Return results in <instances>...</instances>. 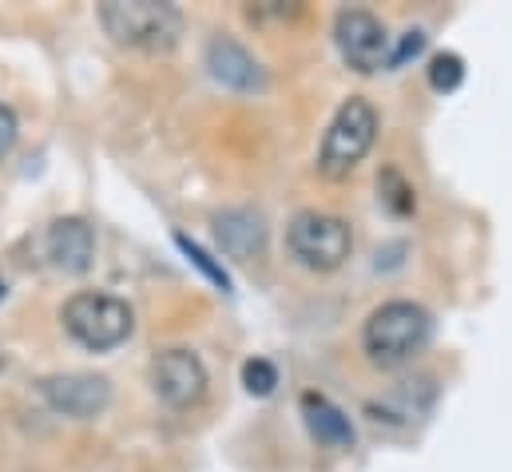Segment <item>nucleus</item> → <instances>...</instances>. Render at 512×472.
<instances>
[{"label":"nucleus","instance_id":"1","mask_svg":"<svg viewBox=\"0 0 512 472\" xmlns=\"http://www.w3.org/2000/svg\"><path fill=\"white\" fill-rule=\"evenodd\" d=\"M429 334H433L429 310L409 302V298H393V302H382L366 318V326H362V354L370 357V365H378V369H397L413 354L425 350Z\"/></svg>","mask_w":512,"mask_h":472},{"label":"nucleus","instance_id":"2","mask_svg":"<svg viewBox=\"0 0 512 472\" xmlns=\"http://www.w3.org/2000/svg\"><path fill=\"white\" fill-rule=\"evenodd\" d=\"M100 24L104 32L135 52H171L183 40V12L175 4L159 0H104L100 4Z\"/></svg>","mask_w":512,"mask_h":472},{"label":"nucleus","instance_id":"3","mask_svg":"<svg viewBox=\"0 0 512 472\" xmlns=\"http://www.w3.org/2000/svg\"><path fill=\"white\" fill-rule=\"evenodd\" d=\"M374 143H378V108L366 96L342 100L318 147V175L330 183L350 179L358 163L374 151Z\"/></svg>","mask_w":512,"mask_h":472},{"label":"nucleus","instance_id":"4","mask_svg":"<svg viewBox=\"0 0 512 472\" xmlns=\"http://www.w3.org/2000/svg\"><path fill=\"white\" fill-rule=\"evenodd\" d=\"M60 322L68 330V338L76 346H84L88 354H112L120 350L135 330V314L124 298L104 294V290H80L64 302Z\"/></svg>","mask_w":512,"mask_h":472},{"label":"nucleus","instance_id":"5","mask_svg":"<svg viewBox=\"0 0 512 472\" xmlns=\"http://www.w3.org/2000/svg\"><path fill=\"white\" fill-rule=\"evenodd\" d=\"M290 258L310 274H334L354 254V231L342 215L330 211H298L286 227Z\"/></svg>","mask_w":512,"mask_h":472},{"label":"nucleus","instance_id":"6","mask_svg":"<svg viewBox=\"0 0 512 472\" xmlns=\"http://www.w3.org/2000/svg\"><path fill=\"white\" fill-rule=\"evenodd\" d=\"M334 44L358 76H374L389 64V32L366 8H342L334 16Z\"/></svg>","mask_w":512,"mask_h":472},{"label":"nucleus","instance_id":"7","mask_svg":"<svg viewBox=\"0 0 512 472\" xmlns=\"http://www.w3.org/2000/svg\"><path fill=\"white\" fill-rule=\"evenodd\" d=\"M151 389L171 409H195L207 397V365L195 350H163L151 361Z\"/></svg>","mask_w":512,"mask_h":472},{"label":"nucleus","instance_id":"8","mask_svg":"<svg viewBox=\"0 0 512 472\" xmlns=\"http://www.w3.org/2000/svg\"><path fill=\"white\" fill-rule=\"evenodd\" d=\"M40 397L60 417L92 421L108 409L112 385H108V377H96V373H52L40 381Z\"/></svg>","mask_w":512,"mask_h":472},{"label":"nucleus","instance_id":"9","mask_svg":"<svg viewBox=\"0 0 512 472\" xmlns=\"http://www.w3.org/2000/svg\"><path fill=\"white\" fill-rule=\"evenodd\" d=\"M203 64H207L211 80L223 84V88H231V92H262L266 88V68L258 64L239 40H231V36H215L207 44Z\"/></svg>","mask_w":512,"mask_h":472},{"label":"nucleus","instance_id":"10","mask_svg":"<svg viewBox=\"0 0 512 472\" xmlns=\"http://www.w3.org/2000/svg\"><path fill=\"white\" fill-rule=\"evenodd\" d=\"M44 250H48L56 270L84 274L92 266V254H96V235L84 219H56L44 235Z\"/></svg>","mask_w":512,"mask_h":472},{"label":"nucleus","instance_id":"11","mask_svg":"<svg viewBox=\"0 0 512 472\" xmlns=\"http://www.w3.org/2000/svg\"><path fill=\"white\" fill-rule=\"evenodd\" d=\"M302 417L310 425V433L326 445V449H354V425L350 417L322 393H302Z\"/></svg>","mask_w":512,"mask_h":472},{"label":"nucleus","instance_id":"12","mask_svg":"<svg viewBox=\"0 0 512 472\" xmlns=\"http://www.w3.org/2000/svg\"><path fill=\"white\" fill-rule=\"evenodd\" d=\"M215 235H219L223 254L251 258L266 242V227H262V219L255 211H223V215H215Z\"/></svg>","mask_w":512,"mask_h":472},{"label":"nucleus","instance_id":"13","mask_svg":"<svg viewBox=\"0 0 512 472\" xmlns=\"http://www.w3.org/2000/svg\"><path fill=\"white\" fill-rule=\"evenodd\" d=\"M378 199L389 207V215H397V219H409L417 211V191H413V183L397 167H382L378 171Z\"/></svg>","mask_w":512,"mask_h":472},{"label":"nucleus","instance_id":"14","mask_svg":"<svg viewBox=\"0 0 512 472\" xmlns=\"http://www.w3.org/2000/svg\"><path fill=\"white\" fill-rule=\"evenodd\" d=\"M465 80V60L457 52H441L429 60V84L433 92H457Z\"/></svg>","mask_w":512,"mask_h":472},{"label":"nucleus","instance_id":"15","mask_svg":"<svg viewBox=\"0 0 512 472\" xmlns=\"http://www.w3.org/2000/svg\"><path fill=\"white\" fill-rule=\"evenodd\" d=\"M243 385H247L251 397H270V393L278 389V369H274V361L251 357V361L243 365Z\"/></svg>","mask_w":512,"mask_h":472},{"label":"nucleus","instance_id":"16","mask_svg":"<svg viewBox=\"0 0 512 472\" xmlns=\"http://www.w3.org/2000/svg\"><path fill=\"white\" fill-rule=\"evenodd\" d=\"M175 242L183 246V254H187V258H191V262H195V266H199V270H203V274H207L215 286L231 290V278H227V270H223V266H215V262H211V254H207L199 242H191L187 235H175Z\"/></svg>","mask_w":512,"mask_h":472},{"label":"nucleus","instance_id":"17","mask_svg":"<svg viewBox=\"0 0 512 472\" xmlns=\"http://www.w3.org/2000/svg\"><path fill=\"white\" fill-rule=\"evenodd\" d=\"M425 44H429V36H425L421 28L401 32V40H397V48L389 52V64H385V68H405L409 60H417V56L425 52Z\"/></svg>","mask_w":512,"mask_h":472},{"label":"nucleus","instance_id":"18","mask_svg":"<svg viewBox=\"0 0 512 472\" xmlns=\"http://www.w3.org/2000/svg\"><path fill=\"white\" fill-rule=\"evenodd\" d=\"M16 112L8 108V104H0V159L12 151V143H16Z\"/></svg>","mask_w":512,"mask_h":472}]
</instances>
